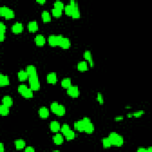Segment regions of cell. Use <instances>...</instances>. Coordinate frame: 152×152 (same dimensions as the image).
Instances as JSON below:
<instances>
[{"mask_svg":"<svg viewBox=\"0 0 152 152\" xmlns=\"http://www.w3.org/2000/svg\"><path fill=\"white\" fill-rule=\"evenodd\" d=\"M108 137L111 142L112 146L120 147L122 146L124 143V137L118 132H111Z\"/></svg>","mask_w":152,"mask_h":152,"instance_id":"obj_1","label":"cell"},{"mask_svg":"<svg viewBox=\"0 0 152 152\" xmlns=\"http://www.w3.org/2000/svg\"><path fill=\"white\" fill-rule=\"evenodd\" d=\"M17 91L26 99H32L33 97V91L25 84L20 85L18 87Z\"/></svg>","mask_w":152,"mask_h":152,"instance_id":"obj_2","label":"cell"},{"mask_svg":"<svg viewBox=\"0 0 152 152\" xmlns=\"http://www.w3.org/2000/svg\"><path fill=\"white\" fill-rule=\"evenodd\" d=\"M91 122H92L91 118L85 117L82 120L76 121L74 124V128L75 130H77L78 132H84V130H85V127H86V125Z\"/></svg>","mask_w":152,"mask_h":152,"instance_id":"obj_3","label":"cell"},{"mask_svg":"<svg viewBox=\"0 0 152 152\" xmlns=\"http://www.w3.org/2000/svg\"><path fill=\"white\" fill-rule=\"evenodd\" d=\"M29 83L30 88L34 91H38L41 88V83L38 75L29 77Z\"/></svg>","mask_w":152,"mask_h":152,"instance_id":"obj_4","label":"cell"},{"mask_svg":"<svg viewBox=\"0 0 152 152\" xmlns=\"http://www.w3.org/2000/svg\"><path fill=\"white\" fill-rule=\"evenodd\" d=\"M0 15L4 17L6 20H11L15 17L14 11L6 6L0 8Z\"/></svg>","mask_w":152,"mask_h":152,"instance_id":"obj_5","label":"cell"},{"mask_svg":"<svg viewBox=\"0 0 152 152\" xmlns=\"http://www.w3.org/2000/svg\"><path fill=\"white\" fill-rule=\"evenodd\" d=\"M67 95L72 98H77L80 95L79 88L77 86H71L67 89Z\"/></svg>","mask_w":152,"mask_h":152,"instance_id":"obj_6","label":"cell"},{"mask_svg":"<svg viewBox=\"0 0 152 152\" xmlns=\"http://www.w3.org/2000/svg\"><path fill=\"white\" fill-rule=\"evenodd\" d=\"M77 6H78V3H77V1H74V0H72V1H71L70 4L67 5L65 7L64 10H65L66 14L67 16H70V17L72 16V14H73V11H74V9Z\"/></svg>","mask_w":152,"mask_h":152,"instance_id":"obj_7","label":"cell"},{"mask_svg":"<svg viewBox=\"0 0 152 152\" xmlns=\"http://www.w3.org/2000/svg\"><path fill=\"white\" fill-rule=\"evenodd\" d=\"M83 57L87 61L88 64L91 67L93 68L95 66V62L93 60L92 53L91 51L86 50L83 53Z\"/></svg>","mask_w":152,"mask_h":152,"instance_id":"obj_8","label":"cell"},{"mask_svg":"<svg viewBox=\"0 0 152 152\" xmlns=\"http://www.w3.org/2000/svg\"><path fill=\"white\" fill-rule=\"evenodd\" d=\"M24 29L23 25L20 22H16L11 27V32L14 34H20Z\"/></svg>","mask_w":152,"mask_h":152,"instance_id":"obj_9","label":"cell"},{"mask_svg":"<svg viewBox=\"0 0 152 152\" xmlns=\"http://www.w3.org/2000/svg\"><path fill=\"white\" fill-rule=\"evenodd\" d=\"M34 42L39 47H43L46 43V39L42 34H37L34 38Z\"/></svg>","mask_w":152,"mask_h":152,"instance_id":"obj_10","label":"cell"},{"mask_svg":"<svg viewBox=\"0 0 152 152\" xmlns=\"http://www.w3.org/2000/svg\"><path fill=\"white\" fill-rule=\"evenodd\" d=\"M47 81L48 83L51 84H55L58 82V77L56 73L51 72L48 74L47 76Z\"/></svg>","mask_w":152,"mask_h":152,"instance_id":"obj_11","label":"cell"},{"mask_svg":"<svg viewBox=\"0 0 152 152\" xmlns=\"http://www.w3.org/2000/svg\"><path fill=\"white\" fill-rule=\"evenodd\" d=\"M61 125L57 121H52L49 125L51 131L54 133H57L61 130Z\"/></svg>","mask_w":152,"mask_h":152,"instance_id":"obj_12","label":"cell"},{"mask_svg":"<svg viewBox=\"0 0 152 152\" xmlns=\"http://www.w3.org/2000/svg\"><path fill=\"white\" fill-rule=\"evenodd\" d=\"M53 141L56 145L59 146L62 145L64 141V135H62L60 133H56L53 137Z\"/></svg>","mask_w":152,"mask_h":152,"instance_id":"obj_13","label":"cell"},{"mask_svg":"<svg viewBox=\"0 0 152 152\" xmlns=\"http://www.w3.org/2000/svg\"><path fill=\"white\" fill-rule=\"evenodd\" d=\"M39 115L41 118L47 119L49 116V111L45 106H42L39 110Z\"/></svg>","mask_w":152,"mask_h":152,"instance_id":"obj_14","label":"cell"},{"mask_svg":"<svg viewBox=\"0 0 152 152\" xmlns=\"http://www.w3.org/2000/svg\"><path fill=\"white\" fill-rule=\"evenodd\" d=\"M10 83V78L8 76L2 73L0 74V86L5 87L7 86Z\"/></svg>","mask_w":152,"mask_h":152,"instance_id":"obj_15","label":"cell"},{"mask_svg":"<svg viewBox=\"0 0 152 152\" xmlns=\"http://www.w3.org/2000/svg\"><path fill=\"white\" fill-rule=\"evenodd\" d=\"M28 29L29 32L35 33L39 29V26L36 21H32L28 23Z\"/></svg>","mask_w":152,"mask_h":152,"instance_id":"obj_16","label":"cell"},{"mask_svg":"<svg viewBox=\"0 0 152 152\" xmlns=\"http://www.w3.org/2000/svg\"><path fill=\"white\" fill-rule=\"evenodd\" d=\"M7 30V27L3 22L0 23V41L4 42L5 39V34Z\"/></svg>","mask_w":152,"mask_h":152,"instance_id":"obj_17","label":"cell"},{"mask_svg":"<svg viewBox=\"0 0 152 152\" xmlns=\"http://www.w3.org/2000/svg\"><path fill=\"white\" fill-rule=\"evenodd\" d=\"M77 70L80 72H85L88 70V64L86 61H80L77 64Z\"/></svg>","mask_w":152,"mask_h":152,"instance_id":"obj_18","label":"cell"},{"mask_svg":"<svg viewBox=\"0 0 152 152\" xmlns=\"http://www.w3.org/2000/svg\"><path fill=\"white\" fill-rule=\"evenodd\" d=\"M29 75L26 70H20L17 73V77L19 81L24 82L29 79Z\"/></svg>","mask_w":152,"mask_h":152,"instance_id":"obj_19","label":"cell"},{"mask_svg":"<svg viewBox=\"0 0 152 152\" xmlns=\"http://www.w3.org/2000/svg\"><path fill=\"white\" fill-rule=\"evenodd\" d=\"M66 107L64 105L61 104H59L57 109L54 112V113L56 115L58 116V117H63V116L66 115Z\"/></svg>","mask_w":152,"mask_h":152,"instance_id":"obj_20","label":"cell"},{"mask_svg":"<svg viewBox=\"0 0 152 152\" xmlns=\"http://www.w3.org/2000/svg\"><path fill=\"white\" fill-rule=\"evenodd\" d=\"M3 105L10 108L13 105V98L10 96H5L3 97L2 99Z\"/></svg>","mask_w":152,"mask_h":152,"instance_id":"obj_21","label":"cell"},{"mask_svg":"<svg viewBox=\"0 0 152 152\" xmlns=\"http://www.w3.org/2000/svg\"><path fill=\"white\" fill-rule=\"evenodd\" d=\"M71 43L70 39L64 37L63 40H62L60 43L59 47H60L63 49H68L71 47Z\"/></svg>","mask_w":152,"mask_h":152,"instance_id":"obj_22","label":"cell"},{"mask_svg":"<svg viewBox=\"0 0 152 152\" xmlns=\"http://www.w3.org/2000/svg\"><path fill=\"white\" fill-rule=\"evenodd\" d=\"M48 43L49 45V46L52 47H55L58 46L57 35H54V34L49 35L48 37Z\"/></svg>","mask_w":152,"mask_h":152,"instance_id":"obj_23","label":"cell"},{"mask_svg":"<svg viewBox=\"0 0 152 152\" xmlns=\"http://www.w3.org/2000/svg\"><path fill=\"white\" fill-rule=\"evenodd\" d=\"M14 145L17 150H22L26 147V143L23 139H17L14 141Z\"/></svg>","mask_w":152,"mask_h":152,"instance_id":"obj_24","label":"cell"},{"mask_svg":"<svg viewBox=\"0 0 152 152\" xmlns=\"http://www.w3.org/2000/svg\"><path fill=\"white\" fill-rule=\"evenodd\" d=\"M26 71V72L28 73L29 76L38 75L37 69H36V67L33 65H29V66H27Z\"/></svg>","mask_w":152,"mask_h":152,"instance_id":"obj_25","label":"cell"},{"mask_svg":"<svg viewBox=\"0 0 152 152\" xmlns=\"http://www.w3.org/2000/svg\"><path fill=\"white\" fill-rule=\"evenodd\" d=\"M42 20L44 23H49L51 22V16L48 11L45 10L42 11Z\"/></svg>","mask_w":152,"mask_h":152,"instance_id":"obj_26","label":"cell"},{"mask_svg":"<svg viewBox=\"0 0 152 152\" xmlns=\"http://www.w3.org/2000/svg\"><path fill=\"white\" fill-rule=\"evenodd\" d=\"M61 86L64 88L67 89L70 86H72V83H71V79L70 78H64L61 81Z\"/></svg>","mask_w":152,"mask_h":152,"instance_id":"obj_27","label":"cell"},{"mask_svg":"<svg viewBox=\"0 0 152 152\" xmlns=\"http://www.w3.org/2000/svg\"><path fill=\"white\" fill-rule=\"evenodd\" d=\"M95 126H94V124L91 122L88 123L85 127V130H84V132H86V134H91L93 133V132L95 131Z\"/></svg>","mask_w":152,"mask_h":152,"instance_id":"obj_28","label":"cell"},{"mask_svg":"<svg viewBox=\"0 0 152 152\" xmlns=\"http://www.w3.org/2000/svg\"><path fill=\"white\" fill-rule=\"evenodd\" d=\"M9 113H10V108L3 104L0 106V114L1 116L5 117V116L8 115Z\"/></svg>","mask_w":152,"mask_h":152,"instance_id":"obj_29","label":"cell"},{"mask_svg":"<svg viewBox=\"0 0 152 152\" xmlns=\"http://www.w3.org/2000/svg\"><path fill=\"white\" fill-rule=\"evenodd\" d=\"M67 141H71L75 138L76 133L73 130H70L64 135Z\"/></svg>","mask_w":152,"mask_h":152,"instance_id":"obj_30","label":"cell"},{"mask_svg":"<svg viewBox=\"0 0 152 152\" xmlns=\"http://www.w3.org/2000/svg\"><path fill=\"white\" fill-rule=\"evenodd\" d=\"M102 145L103 148L105 149H109L111 148L112 146V143L109 138V137H105L102 139Z\"/></svg>","mask_w":152,"mask_h":152,"instance_id":"obj_31","label":"cell"},{"mask_svg":"<svg viewBox=\"0 0 152 152\" xmlns=\"http://www.w3.org/2000/svg\"><path fill=\"white\" fill-rule=\"evenodd\" d=\"M72 18L74 19H78L81 17V13H80V11L78 6H77L74 8V11L72 14Z\"/></svg>","mask_w":152,"mask_h":152,"instance_id":"obj_32","label":"cell"},{"mask_svg":"<svg viewBox=\"0 0 152 152\" xmlns=\"http://www.w3.org/2000/svg\"><path fill=\"white\" fill-rule=\"evenodd\" d=\"M52 14L53 17H55V18H59L61 17L62 14V11L58 10V9L54 8H53L52 10Z\"/></svg>","mask_w":152,"mask_h":152,"instance_id":"obj_33","label":"cell"},{"mask_svg":"<svg viewBox=\"0 0 152 152\" xmlns=\"http://www.w3.org/2000/svg\"><path fill=\"white\" fill-rule=\"evenodd\" d=\"M53 6H54V8L58 9V10H60L62 11V10H64V9L65 8V6H64V3L61 1H55L54 3V4H53Z\"/></svg>","mask_w":152,"mask_h":152,"instance_id":"obj_34","label":"cell"},{"mask_svg":"<svg viewBox=\"0 0 152 152\" xmlns=\"http://www.w3.org/2000/svg\"><path fill=\"white\" fill-rule=\"evenodd\" d=\"M71 129H70V126L68 124H64L62 126H61V132L62 133V134L64 135L65 134H66L68 131H70Z\"/></svg>","mask_w":152,"mask_h":152,"instance_id":"obj_35","label":"cell"},{"mask_svg":"<svg viewBox=\"0 0 152 152\" xmlns=\"http://www.w3.org/2000/svg\"><path fill=\"white\" fill-rule=\"evenodd\" d=\"M97 101L98 102L100 105H103L104 103V97L102 93L98 92L97 94V97H96Z\"/></svg>","mask_w":152,"mask_h":152,"instance_id":"obj_36","label":"cell"},{"mask_svg":"<svg viewBox=\"0 0 152 152\" xmlns=\"http://www.w3.org/2000/svg\"><path fill=\"white\" fill-rule=\"evenodd\" d=\"M145 111L144 110H140V111H138L134 112H132L133 117L136 118H140L145 114Z\"/></svg>","mask_w":152,"mask_h":152,"instance_id":"obj_37","label":"cell"},{"mask_svg":"<svg viewBox=\"0 0 152 152\" xmlns=\"http://www.w3.org/2000/svg\"><path fill=\"white\" fill-rule=\"evenodd\" d=\"M59 103L57 102H52L51 105H50V109H51V111L52 112H53V113H54V112H55L56 109H57L58 106L59 105Z\"/></svg>","mask_w":152,"mask_h":152,"instance_id":"obj_38","label":"cell"},{"mask_svg":"<svg viewBox=\"0 0 152 152\" xmlns=\"http://www.w3.org/2000/svg\"><path fill=\"white\" fill-rule=\"evenodd\" d=\"M124 116L122 115H119V116H117L115 118H114V120L116 122H120V121H122L124 120Z\"/></svg>","mask_w":152,"mask_h":152,"instance_id":"obj_39","label":"cell"},{"mask_svg":"<svg viewBox=\"0 0 152 152\" xmlns=\"http://www.w3.org/2000/svg\"><path fill=\"white\" fill-rule=\"evenodd\" d=\"M24 151H27V152H32V151H34L35 149L32 146H28V147H25Z\"/></svg>","mask_w":152,"mask_h":152,"instance_id":"obj_40","label":"cell"},{"mask_svg":"<svg viewBox=\"0 0 152 152\" xmlns=\"http://www.w3.org/2000/svg\"><path fill=\"white\" fill-rule=\"evenodd\" d=\"M0 151L1 152H4L5 151V146L3 143H1V144H0Z\"/></svg>","mask_w":152,"mask_h":152,"instance_id":"obj_41","label":"cell"},{"mask_svg":"<svg viewBox=\"0 0 152 152\" xmlns=\"http://www.w3.org/2000/svg\"><path fill=\"white\" fill-rule=\"evenodd\" d=\"M137 151H147V149L145 148V147H139L137 150Z\"/></svg>","mask_w":152,"mask_h":152,"instance_id":"obj_42","label":"cell"},{"mask_svg":"<svg viewBox=\"0 0 152 152\" xmlns=\"http://www.w3.org/2000/svg\"><path fill=\"white\" fill-rule=\"evenodd\" d=\"M37 3L40 4L41 5H43L44 4L46 3L45 0H39V1H37Z\"/></svg>","mask_w":152,"mask_h":152,"instance_id":"obj_43","label":"cell"},{"mask_svg":"<svg viewBox=\"0 0 152 152\" xmlns=\"http://www.w3.org/2000/svg\"><path fill=\"white\" fill-rule=\"evenodd\" d=\"M127 117L128 118H132V117H133L132 113H127Z\"/></svg>","mask_w":152,"mask_h":152,"instance_id":"obj_44","label":"cell"}]
</instances>
